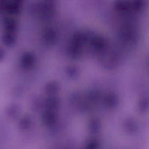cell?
Returning <instances> with one entry per match:
<instances>
[{"mask_svg":"<svg viewBox=\"0 0 149 149\" xmlns=\"http://www.w3.org/2000/svg\"><path fill=\"white\" fill-rule=\"evenodd\" d=\"M2 32L17 33L18 24L16 20L10 16L4 17L1 21Z\"/></svg>","mask_w":149,"mask_h":149,"instance_id":"cell-2","label":"cell"},{"mask_svg":"<svg viewBox=\"0 0 149 149\" xmlns=\"http://www.w3.org/2000/svg\"><path fill=\"white\" fill-rule=\"evenodd\" d=\"M5 53L4 50L2 48L0 47V62L3 61L5 57Z\"/></svg>","mask_w":149,"mask_h":149,"instance_id":"cell-8","label":"cell"},{"mask_svg":"<svg viewBox=\"0 0 149 149\" xmlns=\"http://www.w3.org/2000/svg\"><path fill=\"white\" fill-rule=\"evenodd\" d=\"M33 57L29 53H24L20 58V64L21 67L24 69L31 68L33 64Z\"/></svg>","mask_w":149,"mask_h":149,"instance_id":"cell-4","label":"cell"},{"mask_svg":"<svg viewBox=\"0 0 149 149\" xmlns=\"http://www.w3.org/2000/svg\"><path fill=\"white\" fill-rule=\"evenodd\" d=\"M17 33L2 32L1 40L3 43L8 47L14 46L17 41Z\"/></svg>","mask_w":149,"mask_h":149,"instance_id":"cell-3","label":"cell"},{"mask_svg":"<svg viewBox=\"0 0 149 149\" xmlns=\"http://www.w3.org/2000/svg\"><path fill=\"white\" fill-rule=\"evenodd\" d=\"M30 124V121L28 117H23L18 122V127L22 130H26L29 127Z\"/></svg>","mask_w":149,"mask_h":149,"instance_id":"cell-6","label":"cell"},{"mask_svg":"<svg viewBox=\"0 0 149 149\" xmlns=\"http://www.w3.org/2000/svg\"><path fill=\"white\" fill-rule=\"evenodd\" d=\"M7 0H0V14L4 12V7Z\"/></svg>","mask_w":149,"mask_h":149,"instance_id":"cell-7","label":"cell"},{"mask_svg":"<svg viewBox=\"0 0 149 149\" xmlns=\"http://www.w3.org/2000/svg\"><path fill=\"white\" fill-rule=\"evenodd\" d=\"M20 108L16 104L10 105L6 109V114L9 118L15 119L19 115Z\"/></svg>","mask_w":149,"mask_h":149,"instance_id":"cell-5","label":"cell"},{"mask_svg":"<svg viewBox=\"0 0 149 149\" xmlns=\"http://www.w3.org/2000/svg\"><path fill=\"white\" fill-rule=\"evenodd\" d=\"M24 0H7L4 13L10 15H16L20 13Z\"/></svg>","mask_w":149,"mask_h":149,"instance_id":"cell-1","label":"cell"}]
</instances>
